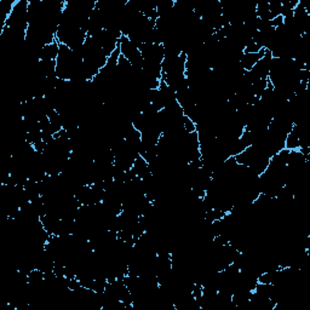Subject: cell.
Segmentation results:
<instances>
[{
  "label": "cell",
  "mask_w": 310,
  "mask_h": 310,
  "mask_svg": "<svg viewBox=\"0 0 310 310\" xmlns=\"http://www.w3.org/2000/svg\"><path fill=\"white\" fill-rule=\"evenodd\" d=\"M264 53H265V49L261 50L258 53H242L241 58H240L239 62L240 67L242 68V71L250 72L256 65H257L259 59L264 56Z\"/></svg>",
  "instance_id": "obj_1"
}]
</instances>
